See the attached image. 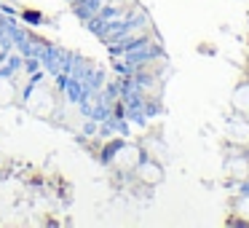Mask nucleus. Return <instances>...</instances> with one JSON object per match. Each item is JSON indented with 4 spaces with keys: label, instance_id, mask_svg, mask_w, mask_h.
<instances>
[{
    "label": "nucleus",
    "instance_id": "1",
    "mask_svg": "<svg viewBox=\"0 0 249 228\" xmlns=\"http://www.w3.org/2000/svg\"><path fill=\"white\" fill-rule=\"evenodd\" d=\"M65 59V51L56 49V46H43L40 51V65H46V70H59V62Z\"/></svg>",
    "mask_w": 249,
    "mask_h": 228
},
{
    "label": "nucleus",
    "instance_id": "2",
    "mask_svg": "<svg viewBox=\"0 0 249 228\" xmlns=\"http://www.w3.org/2000/svg\"><path fill=\"white\" fill-rule=\"evenodd\" d=\"M72 6H75L78 17H81L83 22H89V19L102 8V0H72Z\"/></svg>",
    "mask_w": 249,
    "mask_h": 228
},
{
    "label": "nucleus",
    "instance_id": "3",
    "mask_svg": "<svg viewBox=\"0 0 249 228\" xmlns=\"http://www.w3.org/2000/svg\"><path fill=\"white\" fill-rule=\"evenodd\" d=\"M22 65H24L22 57H11V59L6 62V67H0V78H11L14 73H17L19 67H22Z\"/></svg>",
    "mask_w": 249,
    "mask_h": 228
},
{
    "label": "nucleus",
    "instance_id": "4",
    "mask_svg": "<svg viewBox=\"0 0 249 228\" xmlns=\"http://www.w3.org/2000/svg\"><path fill=\"white\" fill-rule=\"evenodd\" d=\"M24 70L33 76V73L40 70V57H24Z\"/></svg>",
    "mask_w": 249,
    "mask_h": 228
}]
</instances>
